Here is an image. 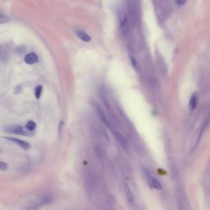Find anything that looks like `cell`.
I'll return each instance as SVG.
<instances>
[{"instance_id": "1", "label": "cell", "mask_w": 210, "mask_h": 210, "mask_svg": "<svg viewBox=\"0 0 210 210\" xmlns=\"http://www.w3.org/2000/svg\"><path fill=\"white\" fill-rule=\"evenodd\" d=\"M127 7L128 12V17L131 24L133 27H135L138 24L139 16L138 9L134 0H128Z\"/></svg>"}, {"instance_id": "2", "label": "cell", "mask_w": 210, "mask_h": 210, "mask_svg": "<svg viewBox=\"0 0 210 210\" xmlns=\"http://www.w3.org/2000/svg\"><path fill=\"white\" fill-rule=\"evenodd\" d=\"M4 130L6 133L22 135V136H30L34 134L33 133V132H31V131H29L28 130L25 131L21 125H19V124H11V125H7L4 126Z\"/></svg>"}, {"instance_id": "3", "label": "cell", "mask_w": 210, "mask_h": 210, "mask_svg": "<svg viewBox=\"0 0 210 210\" xmlns=\"http://www.w3.org/2000/svg\"><path fill=\"white\" fill-rule=\"evenodd\" d=\"M120 20V30L121 34L126 36L129 33V22L128 16L124 12H120L119 14Z\"/></svg>"}, {"instance_id": "4", "label": "cell", "mask_w": 210, "mask_h": 210, "mask_svg": "<svg viewBox=\"0 0 210 210\" xmlns=\"http://www.w3.org/2000/svg\"><path fill=\"white\" fill-rule=\"evenodd\" d=\"M146 175H147V182L150 187L159 189V190L162 189V186L161 185V184L159 182L158 180L154 178L153 176H151L149 172L146 173Z\"/></svg>"}, {"instance_id": "5", "label": "cell", "mask_w": 210, "mask_h": 210, "mask_svg": "<svg viewBox=\"0 0 210 210\" xmlns=\"http://www.w3.org/2000/svg\"><path fill=\"white\" fill-rule=\"evenodd\" d=\"M113 133H114L115 138L116 139L117 142L119 143L120 145L122 147V148L124 150H127L128 147V142H127L126 140L125 139V138H124V137H123V136L119 132V131H114Z\"/></svg>"}, {"instance_id": "6", "label": "cell", "mask_w": 210, "mask_h": 210, "mask_svg": "<svg viewBox=\"0 0 210 210\" xmlns=\"http://www.w3.org/2000/svg\"><path fill=\"white\" fill-rule=\"evenodd\" d=\"M5 139L9 140L12 142L16 144L17 145H18L19 147L24 150H28L30 148V144L26 141L19 139L17 138H14V137H5Z\"/></svg>"}, {"instance_id": "7", "label": "cell", "mask_w": 210, "mask_h": 210, "mask_svg": "<svg viewBox=\"0 0 210 210\" xmlns=\"http://www.w3.org/2000/svg\"><path fill=\"white\" fill-rule=\"evenodd\" d=\"M24 60L25 63H27L29 65L37 63L39 61L38 57L36 54L34 53V52H30V53L26 55L24 58Z\"/></svg>"}, {"instance_id": "8", "label": "cell", "mask_w": 210, "mask_h": 210, "mask_svg": "<svg viewBox=\"0 0 210 210\" xmlns=\"http://www.w3.org/2000/svg\"><path fill=\"white\" fill-rule=\"evenodd\" d=\"M97 111L98 114H99V115L101 118V119L102 120L104 123L106 124V125L109 128H110V124L109 121L108 120L107 117L106 116V115L105 114L103 110L100 107H97Z\"/></svg>"}, {"instance_id": "9", "label": "cell", "mask_w": 210, "mask_h": 210, "mask_svg": "<svg viewBox=\"0 0 210 210\" xmlns=\"http://www.w3.org/2000/svg\"><path fill=\"white\" fill-rule=\"evenodd\" d=\"M75 34L76 36L79 38L80 40L85 42H89L91 41V37L83 30H78L75 31Z\"/></svg>"}, {"instance_id": "10", "label": "cell", "mask_w": 210, "mask_h": 210, "mask_svg": "<svg viewBox=\"0 0 210 210\" xmlns=\"http://www.w3.org/2000/svg\"><path fill=\"white\" fill-rule=\"evenodd\" d=\"M124 194H125L126 197L128 200V201L130 203H133L134 201V196L130 188L127 184H125L124 186Z\"/></svg>"}, {"instance_id": "11", "label": "cell", "mask_w": 210, "mask_h": 210, "mask_svg": "<svg viewBox=\"0 0 210 210\" xmlns=\"http://www.w3.org/2000/svg\"><path fill=\"white\" fill-rule=\"evenodd\" d=\"M8 53L3 46H0V62H5L8 60Z\"/></svg>"}, {"instance_id": "12", "label": "cell", "mask_w": 210, "mask_h": 210, "mask_svg": "<svg viewBox=\"0 0 210 210\" xmlns=\"http://www.w3.org/2000/svg\"><path fill=\"white\" fill-rule=\"evenodd\" d=\"M196 104H197V96L196 94H194L192 95L189 104V109L190 110H194L196 107Z\"/></svg>"}, {"instance_id": "13", "label": "cell", "mask_w": 210, "mask_h": 210, "mask_svg": "<svg viewBox=\"0 0 210 210\" xmlns=\"http://www.w3.org/2000/svg\"><path fill=\"white\" fill-rule=\"evenodd\" d=\"M26 128L27 129L28 131H31V132H34L36 128V124L34 121H29L26 124Z\"/></svg>"}, {"instance_id": "14", "label": "cell", "mask_w": 210, "mask_h": 210, "mask_svg": "<svg viewBox=\"0 0 210 210\" xmlns=\"http://www.w3.org/2000/svg\"><path fill=\"white\" fill-rule=\"evenodd\" d=\"M43 91V86L42 85H38L35 89V95L36 99H39L40 98Z\"/></svg>"}, {"instance_id": "15", "label": "cell", "mask_w": 210, "mask_h": 210, "mask_svg": "<svg viewBox=\"0 0 210 210\" xmlns=\"http://www.w3.org/2000/svg\"><path fill=\"white\" fill-rule=\"evenodd\" d=\"M10 20V17L3 13L0 12V24L7 22Z\"/></svg>"}, {"instance_id": "16", "label": "cell", "mask_w": 210, "mask_h": 210, "mask_svg": "<svg viewBox=\"0 0 210 210\" xmlns=\"http://www.w3.org/2000/svg\"><path fill=\"white\" fill-rule=\"evenodd\" d=\"M129 59H130V61H131V64H132L133 65V67L137 69V67H138V64H137V62L136 61V59H135V57H134L133 56H129Z\"/></svg>"}, {"instance_id": "17", "label": "cell", "mask_w": 210, "mask_h": 210, "mask_svg": "<svg viewBox=\"0 0 210 210\" xmlns=\"http://www.w3.org/2000/svg\"><path fill=\"white\" fill-rule=\"evenodd\" d=\"M95 151L97 156L98 158H100V157L102 156V152H101V149L98 144H96L95 146Z\"/></svg>"}, {"instance_id": "18", "label": "cell", "mask_w": 210, "mask_h": 210, "mask_svg": "<svg viewBox=\"0 0 210 210\" xmlns=\"http://www.w3.org/2000/svg\"><path fill=\"white\" fill-rule=\"evenodd\" d=\"M8 165L4 162L0 161V170L1 171H6L8 169Z\"/></svg>"}, {"instance_id": "19", "label": "cell", "mask_w": 210, "mask_h": 210, "mask_svg": "<svg viewBox=\"0 0 210 210\" xmlns=\"http://www.w3.org/2000/svg\"><path fill=\"white\" fill-rule=\"evenodd\" d=\"M64 126V122L63 121H61L59 123V136H61V132H62V128Z\"/></svg>"}, {"instance_id": "20", "label": "cell", "mask_w": 210, "mask_h": 210, "mask_svg": "<svg viewBox=\"0 0 210 210\" xmlns=\"http://www.w3.org/2000/svg\"><path fill=\"white\" fill-rule=\"evenodd\" d=\"M15 91L16 93H21V91H22V87L21 86H18L15 89Z\"/></svg>"}, {"instance_id": "21", "label": "cell", "mask_w": 210, "mask_h": 210, "mask_svg": "<svg viewBox=\"0 0 210 210\" xmlns=\"http://www.w3.org/2000/svg\"><path fill=\"white\" fill-rule=\"evenodd\" d=\"M186 0H178V4L179 5H182L185 3Z\"/></svg>"}, {"instance_id": "22", "label": "cell", "mask_w": 210, "mask_h": 210, "mask_svg": "<svg viewBox=\"0 0 210 210\" xmlns=\"http://www.w3.org/2000/svg\"><path fill=\"white\" fill-rule=\"evenodd\" d=\"M0 153H1V151H0Z\"/></svg>"}]
</instances>
